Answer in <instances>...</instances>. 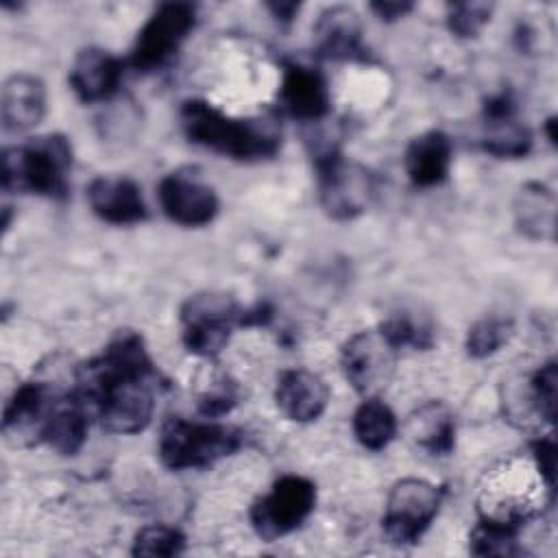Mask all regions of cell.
I'll list each match as a JSON object with an SVG mask.
<instances>
[{"label":"cell","instance_id":"cell-1","mask_svg":"<svg viewBox=\"0 0 558 558\" xmlns=\"http://www.w3.org/2000/svg\"><path fill=\"white\" fill-rule=\"evenodd\" d=\"M155 366L137 331H118L98 357L76 371L72 399L94 410L111 434H140L155 412Z\"/></svg>","mask_w":558,"mask_h":558},{"label":"cell","instance_id":"cell-2","mask_svg":"<svg viewBox=\"0 0 558 558\" xmlns=\"http://www.w3.org/2000/svg\"><path fill=\"white\" fill-rule=\"evenodd\" d=\"M179 118L192 144L238 161L272 157L281 144V133L268 120L231 118L207 100H185L179 109Z\"/></svg>","mask_w":558,"mask_h":558},{"label":"cell","instance_id":"cell-3","mask_svg":"<svg viewBox=\"0 0 558 558\" xmlns=\"http://www.w3.org/2000/svg\"><path fill=\"white\" fill-rule=\"evenodd\" d=\"M72 168L70 140L50 133L2 150V187L7 192L63 198Z\"/></svg>","mask_w":558,"mask_h":558},{"label":"cell","instance_id":"cell-4","mask_svg":"<svg viewBox=\"0 0 558 558\" xmlns=\"http://www.w3.org/2000/svg\"><path fill=\"white\" fill-rule=\"evenodd\" d=\"M242 445L240 429L222 423H201L172 416L159 434V458L172 471L205 469L235 453Z\"/></svg>","mask_w":558,"mask_h":558},{"label":"cell","instance_id":"cell-5","mask_svg":"<svg viewBox=\"0 0 558 558\" xmlns=\"http://www.w3.org/2000/svg\"><path fill=\"white\" fill-rule=\"evenodd\" d=\"M318 201L333 220H351L364 214L375 196V177L357 161L344 159L336 148L316 157Z\"/></svg>","mask_w":558,"mask_h":558},{"label":"cell","instance_id":"cell-6","mask_svg":"<svg viewBox=\"0 0 558 558\" xmlns=\"http://www.w3.org/2000/svg\"><path fill=\"white\" fill-rule=\"evenodd\" d=\"M244 312L233 296L225 292H198L181 307L183 344L201 357L218 355L233 329L244 325Z\"/></svg>","mask_w":558,"mask_h":558},{"label":"cell","instance_id":"cell-7","mask_svg":"<svg viewBox=\"0 0 558 558\" xmlns=\"http://www.w3.org/2000/svg\"><path fill=\"white\" fill-rule=\"evenodd\" d=\"M316 486L303 475H281L270 490L251 506V525L264 541H277L301 527L314 512Z\"/></svg>","mask_w":558,"mask_h":558},{"label":"cell","instance_id":"cell-8","mask_svg":"<svg viewBox=\"0 0 558 558\" xmlns=\"http://www.w3.org/2000/svg\"><path fill=\"white\" fill-rule=\"evenodd\" d=\"M442 504V490L421 477L399 480L386 499L384 534L395 545H414L425 534Z\"/></svg>","mask_w":558,"mask_h":558},{"label":"cell","instance_id":"cell-9","mask_svg":"<svg viewBox=\"0 0 558 558\" xmlns=\"http://www.w3.org/2000/svg\"><path fill=\"white\" fill-rule=\"evenodd\" d=\"M196 24V7L190 2H161L140 28L129 63L137 72L166 65Z\"/></svg>","mask_w":558,"mask_h":558},{"label":"cell","instance_id":"cell-10","mask_svg":"<svg viewBox=\"0 0 558 558\" xmlns=\"http://www.w3.org/2000/svg\"><path fill=\"white\" fill-rule=\"evenodd\" d=\"M340 364L347 381L360 395L377 397L392 379L397 349L379 329H364L342 344Z\"/></svg>","mask_w":558,"mask_h":558},{"label":"cell","instance_id":"cell-11","mask_svg":"<svg viewBox=\"0 0 558 558\" xmlns=\"http://www.w3.org/2000/svg\"><path fill=\"white\" fill-rule=\"evenodd\" d=\"M68 395H59L44 381H26L4 405L2 436L11 447H31L41 442L50 414Z\"/></svg>","mask_w":558,"mask_h":558},{"label":"cell","instance_id":"cell-12","mask_svg":"<svg viewBox=\"0 0 558 558\" xmlns=\"http://www.w3.org/2000/svg\"><path fill=\"white\" fill-rule=\"evenodd\" d=\"M157 196L163 214L181 227H205L216 218L220 207L216 192L207 183L181 172L163 177Z\"/></svg>","mask_w":558,"mask_h":558},{"label":"cell","instance_id":"cell-13","mask_svg":"<svg viewBox=\"0 0 558 558\" xmlns=\"http://www.w3.org/2000/svg\"><path fill=\"white\" fill-rule=\"evenodd\" d=\"M482 148L499 159H519L532 148V133L517 120V107L508 92L490 96L484 105Z\"/></svg>","mask_w":558,"mask_h":558},{"label":"cell","instance_id":"cell-14","mask_svg":"<svg viewBox=\"0 0 558 558\" xmlns=\"http://www.w3.org/2000/svg\"><path fill=\"white\" fill-rule=\"evenodd\" d=\"M92 211L109 225H135L148 218L140 185L129 177H96L87 185Z\"/></svg>","mask_w":558,"mask_h":558},{"label":"cell","instance_id":"cell-15","mask_svg":"<svg viewBox=\"0 0 558 558\" xmlns=\"http://www.w3.org/2000/svg\"><path fill=\"white\" fill-rule=\"evenodd\" d=\"M281 107L296 120L318 122L329 113V89L325 76L301 63H288L279 87Z\"/></svg>","mask_w":558,"mask_h":558},{"label":"cell","instance_id":"cell-16","mask_svg":"<svg viewBox=\"0 0 558 558\" xmlns=\"http://www.w3.org/2000/svg\"><path fill=\"white\" fill-rule=\"evenodd\" d=\"M275 401L286 418L312 423L325 412L329 403V388L316 373L307 368H290L277 379Z\"/></svg>","mask_w":558,"mask_h":558},{"label":"cell","instance_id":"cell-17","mask_svg":"<svg viewBox=\"0 0 558 558\" xmlns=\"http://www.w3.org/2000/svg\"><path fill=\"white\" fill-rule=\"evenodd\" d=\"M122 78V63L102 48H83L70 68V87L83 102L109 100Z\"/></svg>","mask_w":558,"mask_h":558},{"label":"cell","instance_id":"cell-18","mask_svg":"<svg viewBox=\"0 0 558 558\" xmlns=\"http://www.w3.org/2000/svg\"><path fill=\"white\" fill-rule=\"evenodd\" d=\"M46 116V85L33 74H13L2 85L0 120L7 133H24Z\"/></svg>","mask_w":558,"mask_h":558},{"label":"cell","instance_id":"cell-19","mask_svg":"<svg viewBox=\"0 0 558 558\" xmlns=\"http://www.w3.org/2000/svg\"><path fill=\"white\" fill-rule=\"evenodd\" d=\"M312 35L316 52L325 59H353L362 52L360 15L347 4H333L320 11Z\"/></svg>","mask_w":558,"mask_h":558},{"label":"cell","instance_id":"cell-20","mask_svg":"<svg viewBox=\"0 0 558 558\" xmlns=\"http://www.w3.org/2000/svg\"><path fill=\"white\" fill-rule=\"evenodd\" d=\"M403 166L416 187L440 185L451 168V140L438 129L412 137L403 155Z\"/></svg>","mask_w":558,"mask_h":558},{"label":"cell","instance_id":"cell-21","mask_svg":"<svg viewBox=\"0 0 558 558\" xmlns=\"http://www.w3.org/2000/svg\"><path fill=\"white\" fill-rule=\"evenodd\" d=\"M556 194L545 183H525L514 196V225L530 238L541 242L556 240Z\"/></svg>","mask_w":558,"mask_h":558},{"label":"cell","instance_id":"cell-22","mask_svg":"<svg viewBox=\"0 0 558 558\" xmlns=\"http://www.w3.org/2000/svg\"><path fill=\"white\" fill-rule=\"evenodd\" d=\"M410 436L432 456H447L456 445V421L447 405L429 401L421 405L408 421Z\"/></svg>","mask_w":558,"mask_h":558},{"label":"cell","instance_id":"cell-23","mask_svg":"<svg viewBox=\"0 0 558 558\" xmlns=\"http://www.w3.org/2000/svg\"><path fill=\"white\" fill-rule=\"evenodd\" d=\"M87 410L68 392V397L50 414L41 434V442L61 456H74L87 440Z\"/></svg>","mask_w":558,"mask_h":558},{"label":"cell","instance_id":"cell-24","mask_svg":"<svg viewBox=\"0 0 558 558\" xmlns=\"http://www.w3.org/2000/svg\"><path fill=\"white\" fill-rule=\"evenodd\" d=\"M353 434L364 449L381 451L397 436V416L379 397H366L353 414Z\"/></svg>","mask_w":558,"mask_h":558},{"label":"cell","instance_id":"cell-25","mask_svg":"<svg viewBox=\"0 0 558 558\" xmlns=\"http://www.w3.org/2000/svg\"><path fill=\"white\" fill-rule=\"evenodd\" d=\"M517 525L480 517L477 525L471 530L469 536V549L475 556H517L521 549L517 547L519 536Z\"/></svg>","mask_w":558,"mask_h":558},{"label":"cell","instance_id":"cell-26","mask_svg":"<svg viewBox=\"0 0 558 558\" xmlns=\"http://www.w3.org/2000/svg\"><path fill=\"white\" fill-rule=\"evenodd\" d=\"M514 333V325L510 318H501V316H486L475 320L469 327L466 333V353L475 360L488 357L493 353H497Z\"/></svg>","mask_w":558,"mask_h":558},{"label":"cell","instance_id":"cell-27","mask_svg":"<svg viewBox=\"0 0 558 558\" xmlns=\"http://www.w3.org/2000/svg\"><path fill=\"white\" fill-rule=\"evenodd\" d=\"M185 549V536L170 525L153 523L137 530L133 538V556H177Z\"/></svg>","mask_w":558,"mask_h":558},{"label":"cell","instance_id":"cell-28","mask_svg":"<svg viewBox=\"0 0 558 558\" xmlns=\"http://www.w3.org/2000/svg\"><path fill=\"white\" fill-rule=\"evenodd\" d=\"M379 331L384 333V338L399 351L403 347H412V349H429L434 344L432 338V329L423 323H416L414 318H410L408 314H397L390 316L388 320H384L379 325Z\"/></svg>","mask_w":558,"mask_h":558},{"label":"cell","instance_id":"cell-29","mask_svg":"<svg viewBox=\"0 0 558 558\" xmlns=\"http://www.w3.org/2000/svg\"><path fill=\"white\" fill-rule=\"evenodd\" d=\"M493 15L490 2H451L447 7V26L456 37H475Z\"/></svg>","mask_w":558,"mask_h":558},{"label":"cell","instance_id":"cell-30","mask_svg":"<svg viewBox=\"0 0 558 558\" xmlns=\"http://www.w3.org/2000/svg\"><path fill=\"white\" fill-rule=\"evenodd\" d=\"M556 384H558L556 360L545 362L530 377V399H532L534 412L547 423H554L556 418Z\"/></svg>","mask_w":558,"mask_h":558},{"label":"cell","instance_id":"cell-31","mask_svg":"<svg viewBox=\"0 0 558 558\" xmlns=\"http://www.w3.org/2000/svg\"><path fill=\"white\" fill-rule=\"evenodd\" d=\"M532 458L536 464V471L543 480V484L554 490V482H556V440L551 436L547 438H536L532 445Z\"/></svg>","mask_w":558,"mask_h":558},{"label":"cell","instance_id":"cell-32","mask_svg":"<svg viewBox=\"0 0 558 558\" xmlns=\"http://www.w3.org/2000/svg\"><path fill=\"white\" fill-rule=\"evenodd\" d=\"M371 9L375 11V15L379 20H386V22H392V20H399L403 17L405 13H410L414 9L412 2H390V0H379V2H371Z\"/></svg>","mask_w":558,"mask_h":558},{"label":"cell","instance_id":"cell-33","mask_svg":"<svg viewBox=\"0 0 558 558\" xmlns=\"http://www.w3.org/2000/svg\"><path fill=\"white\" fill-rule=\"evenodd\" d=\"M268 9L272 11V15H275L279 22H286V24H288V22L294 20V15L299 13L301 4H296V2H270Z\"/></svg>","mask_w":558,"mask_h":558},{"label":"cell","instance_id":"cell-34","mask_svg":"<svg viewBox=\"0 0 558 558\" xmlns=\"http://www.w3.org/2000/svg\"><path fill=\"white\" fill-rule=\"evenodd\" d=\"M545 129H547V137H549V142L556 146V118H554V116H551V118H547Z\"/></svg>","mask_w":558,"mask_h":558}]
</instances>
